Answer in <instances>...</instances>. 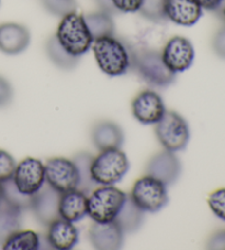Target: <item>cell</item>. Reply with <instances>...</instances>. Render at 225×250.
Wrapping results in <instances>:
<instances>
[{
	"instance_id": "1",
	"label": "cell",
	"mask_w": 225,
	"mask_h": 250,
	"mask_svg": "<svg viewBox=\"0 0 225 250\" xmlns=\"http://www.w3.org/2000/svg\"><path fill=\"white\" fill-rule=\"evenodd\" d=\"M92 49L99 68L107 75H124L133 67V47L114 36L94 39Z\"/></svg>"
},
{
	"instance_id": "2",
	"label": "cell",
	"mask_w": 225,
	"mask_h": 250,
	"mask_svg": "<svg viewBox=\"0 0 225 250\" xmlns=\"http://www.w3.org/2000/svg\"><path fill=\"white\" fill-rule=\"evenodd\" d=\"M56 39L65 50L80 58L92 49L94 38L86 24L85 17L76 11L65 15L58 24Z\"/></svg>"
},
{
	"instance_id": "3",
	"label": "cell",
	"mask_w": 225,
	"mask_h": 250,
	"mask_svg": "<svg viewBox=\"0 0 225 250\" xmlns=\"http://www.w3.org/2000/svg\"><path fill=\"white\" fill-rule=\"evenodd\" d=\"M141 79L152 87L165 88L176 81V74L169 71L158 50H137L133 47V67Z\"/></svg>"
},
{
	"instance_id": "4",
	"label": "cell",
	"mask_w": 225,
	"mask_h": 250,
	"mask_svg": "<svg viewBox=\"0 0 225 250\" xmlns=\"http://www.w3.org/2000/svg\"><path fill=\"white\" fill-rule=\"evenodd\" d=\"M128 194L113 185H100L88 196V216L97 223L114 221Z\"/></svg>"
},
{
	"instance_id": "5",
	"label": "cell",
	"mask_w": 225,
	"mask_h": 250,
	"mask_svg": "<svg viewBox=\"0 0 225 250\" xmlns=\"http://www.w3.org/2000/svg\"><path fill=\"white\" fill-rule=\"evenodd\" d=\"M130 162L121 149L100 151L92 162V176L97 185H114L128 173Z\"/></svg>"
},
{
	"instance_id": "6",
	"label": "cell",
	"mask_w": 225,
	"mask_h": 250,
	"mask_svg": "<svg viewBox=\"0 0 225 250\" xmlns=\"http://www.w3.org/2000/svg\"><path fill=\"white\" fill-rule=\"evenodd\" d=\"M155 133L164 149L171 152L183 151L190 140V128L187 120L176 111H166L156 124Z\"/></svg>"
},
{
	"instance_id": "7",
	"label": "cell",
	"mask_w": 225,
	"mask_h": 250,
	"mask_svg": "<svg viewBox=\"0 0 225 250\" xmlns=\"http://www.w3.org/2000/svg\"><path fill=\"white\" fill-rule=\"evenodd\" d=\"M130 197L145 213L159 212L169 200L166 185L147 174L135 181Z\"/></svg>"
},
{
	"instance_id": "8",
	"label": "cell",
	"mask_w": 225,
	"mask_h": 250,
	"mask_svg": "<svg viewBox=\"0 0 225 250\" xmlns=\"http://www.w3.org/2000/svg\"><path fill=\"white\" fill-rule=\"evenodd\" d=\"M45 167V183L59 193L78 188V169L73 160L56 157L47 160Z\"/></svg>"
},
{
	"instance_id": "9",
	"label": "cell",
	"mask_w": 225,
	"mask_h": 250,
	"mask_svg": "<svg viewBox=\"0 0 225 250\" xmlns=\"http://www.w3.org/2000/svg\"><path fill=\"white\" fill-rule=\"evenodd\" d=\"M12 180L21 193L33 196L45 184V167L38 159L25 158L16 166Z\"/></svg>"
},
{
	"instance_id": "10",
	"label": "cell",
	"mask_w": 225,
	"mask_h": 250,
	"mask_svg": "<svg viewBox=\"0 0 225 250\" xmlns=\"http://www.w3.org/2000/svg\"><path fill=\"white\" fill-rule=\"evenodd\" d=\"M161 54L165 65L175 74L189 70L194 60L191 41L181 36L170 38L164 45Z\"/></svg>"
},
{
	"instance_id": "11",
	"label": "cell",
	"mask_w": 225,
	"mask_h": 250,
	"mask_svg": "<svg viewBox=\"0 0 225 250\" xmlns=\"http://www.w3.org/2000/svg\"><path fill=\"white\" fill-rule=\"evenodd\" d=\"M131 108L134 118L143 125H156L167 111L163 98L150 89L136 95Z\"/></svg>"
},
{
	"instance_id": "12",
	"label": "cell",
	"mask_w": 225,
	"mask_h": 250,
	"mask_svg": "<svg viewBox=\"0 0 225 250\" xmlns=\"http://www.w3.org/2000/svg\"><path fill=\"white\" fill-rule=\"evenodd\" d=\"M181 173V163L175 152L164 150L150 159L146 174L163 182L166 187L175 184Z\"/></svg>"
},
{
	"instance_id": "13",
	"label": "cell",
	"mask_w": 225,
	"mask_h": 250,
	"mask_svg": "<svg viewBox=\"0 0 225 250\" xmlns=\"http://www.w3.org/2000/svg\"><path fill=\"white\" fill-rule=\"evenodd\" d=\"M60 193L45 183L38 193L32 196L31 210L37 221L44 226L59 218Z\"/></svg>"
},
{
	"instance_id": "14",
	"label": "cell",
	"mask_w": 225,
	"mask_h": 250,
	"mask_svg": "<svg viewBox=\"0 0 225 250\" xmlns=\"http://www.w3.org/2000/svg\"><path fill=\"white\" fill-rule=\"evenodd\" d=\"M90 243L96 249L115 250L123 245L124 232L114 221L94 224L89 228Z\"/></svg>"
},
{
	"instance_id": "15",
	"label": "cell",
	"mask_w": 225,
	"mask_h": 250,
	"mask_svg": "<svg viewBox=\"0 0 225 250\" xmlns=\"http://www.w3.org/2000/svg\"><path fill=\"white\" fill-rule=\"evenodd\" d=\"M203 9L197 0H166V18L181 27H192L200 20Z\"/></svg>"
},
{
	"instance_id": "16",
	"label": "cell",
	"mask_w": 225,
	"mask_h": 250,
	"mask_svg": "<svg viewBox=\"0 0 225 250\" xmlns=\"http://www.w3.org/2000/svg\"><path fill=\"white\" fill-rule=\"evenodd\" d=\"M31 41L29 30L19 23L0 25V51L9 55L22 53Z\"/></svg>"
},
{
	"instance_id": "17",
	"label": "cell",
	"mask_w": 225,
	"mask_h": 250,
	"mask_svg": "<svg viewBox=\"0 0 225 250\" xmlns=\"http://www.w3.org/2000/svg\"><path fill=\"white\" fill-rule=\"evenodd\" d=\"M46 234V240L51 248L57 250L73 249L78 244L79 232L72 222L57 218L52 222Z\"/></svg>"
},
{
	"instance_id": "18",
	"label": "cell",
	"mask_w": 225,
	"mask_h": 250,
	"mask_svg": "<svg viewBox=\"0 0 225 250\" xmlns=\"http://www.w3.org/2000/svg\"><path fill=\"white\" fill-rule=\"evenodd\" d=\"M59 217L75 223L88 216V194L76 188L60 193Z\"/></svg>"
},
{
	"instance_id": "19",
	"label": "cell",
	"mask_w": 225,
	"mask_h": 250,
	"mask_svg": "<svg viewBox=\"0 0 225 250\" xmlns=\"http://www.w3.org/2000/svg\"><path fill=\"white\" fill-rule=\"evenodd\" d=\"M92 140L99 151L108 149H121L124 142V133L118 124L110 120H103L93 127Z\"/></svg>"
},
{
	"instance_id": "20",
	"label": "cell",
	"mask_w": 225,
	"mask_h": 250,
	"mask_svg": "<svg viewBox=\"0 0 225 250\" xmlns=\"http://www.w3.org/2000/svg\"><path fill=\"white\" fill-rule=\"evenodd\" d=\"M144 216L145 212H143L132 201L130 195H128L114 222L118 224L124 234H132V232L140 229L143 222H144Z\"/></svg>"
},
{
	"instance_id": "21",
	"label": "cell",
	"mask_w": 225,
	"mask_h": 250,
	"mask_svg": "<svg viewBox=\"0 0 225 250\" xmlns=\"http://www.w3.org/2000/svg\"><path fill=\"white\" fill-rule=\"evenodd\" d=\"M22 226V210L12 208L9 204H0V247Z\"/></svg>"
},
{
	"instance_id": "22",
	"label": "cell",
	"mask_w": 225,
	"mask_h": 250,
	"mask_svg": "<svg viewBox=\"0 0 225 250\" xmlns=\"http://www.w3.org/2000/svg\"><path fill=\"white\" fill-rule=\"evenodd\" d=\"M43 238L33 230H18L2 245L5 250H38L43 249Z\"/></svg>"
},
{
	"instance_id": "23",
	"label": "cell",
	"mask_w": 225,
	"mask_h": 250,
	"mask_svg": "<svg viewBox=\"0 0 225 250\" xmlns=\"http://www.w3.org/2000/svg\"><path fill=\"white\" fill-rule=\"evenodd\" d=\"M84 17L94 40L102 37L114 36L115 27L112 15L100 10Z\"/></svg>"
},
{
	"instance_id": "24",
	"label": "cell",
	"mask_w": 225,
	"mask_h": 250,
	"mask_svg": "<svg viewBox=\"0 0 225 250\" xmlns=\"http://www.w3.org/2000/svg\"><path fill=\"white\" fill-rule=\"evenodd\" d=\"M46 53L47 57L56 66L65 71H69L75 68L79 63V58L69 54L64 47L59 44L55 36L49 39L46 42Z\"/></svg>"
},
{
	"instance_id": "25",
	"label": "cell",
	"mask_w": 225,
	"mask_h": 250,
	"mask_svg": "<svg viewBox=\"0 0 225 250\" xmlns=\"http://www.w3.org/2000/svg\"><path fill=\"white\" fill-rule=\"evenodd\" d=\"M93 160V154H90L89 152H79L73 158V161L75 162L77 169H78V189H80V191H83L86 194L92 193L97 187L96 182L93 180L92 170H90Z\"/></svg>"
},
{
	"instance_id": "26",
	"label": "cell",
	"mask_w": 225,
	"mask_h": 250,
	"mask_svg": "<svg viewBox=\"0 0 225 250\" xmlns=\"http://www.w3.org/2000/svg\"><path fill=\"white\" fill-rule=\"evenodd\" d=\"M2 188V201L9 204L12 208H16L20 210L31 209L32 196L25 195L21 193L14 183V180L9 179L1 182Z\"/></svg>"
},
{
	"instance_id": "27",
	"label": "cell",
	"mask_w": 225,
	"mask_h": 250,
	"mask_svg": "<svg viewBox=\"0 0 225 250\" xmlns=\"http://www.w3.org/2000/svg\"><path fill=\"white\" fill-rule=\"evenodd\" d=\"M138 12L150 22H166V0H142Z\"/></svg>"
},
{
	"instance_id": "28",
	"label": "cell",
	"mask_w": 225,
	"mask_h": 250,
	"mask_svg": "<svg viewBox=\"0 0 225 250\" xmlns=\"http://www.w3.org/2000/svg\"><path fill=\"white\" fill-rule=\"evenodd\" d=\"M42 3L47 11L59 17H64L77 9L75 0H42Z\"/></svg>"
},
{
	"instance_id": "29",
	"label": "cell",
	"mask_w": 225,
	"mask_h": 250,
	"mask_svg": "<svg viewBox=\"0 0 225 250\" xmlns=\"http://www.w3.org/2000/svg\"><path fill=\"white\" fill-rule=\"evenodd\" d=\"M207 204L216 217L225 222V188L212 192L207 198Z\"/></svg>"
},
{
	"instance_id": "30",
	"label": "cell",
	"mask_w": 225,
	"mask_h": 250,
	"mask_svg": "<svg viewBox=\"0 0 225 250\" xmlns=\"http://www.w3.org/2000/svg\"><path fill=\"white\" fill-rule=\"evenodd\" d=\"M17 163L9 152L0 149V183L12 179Z\"/></svg>"
},
{
	"instance_id": "31",
	"label": "cell",
	"mask_w": 225,
	"mask_h": 250,
	"mask_svg": "<svg viewBox=\"0 0 225 250\" xmlns=\"http://www.w3.org/2000/svg\"><path fill=\"white\" fill-rule=\"evenodd\" d=\"M111 1L116 11L123 12V14L138 12L142 5V0H111Z\"/></svg>"
},
{
	"instance_id": "32",
	"label": "cell",
	"mask_w": 225,
	"mask_h": 250,
	"mask_svg": "<svg viewBox=\"0 0 225 250\" xmlns=\"http://www.w3.org/2000/svg\"><path fill=\"white\" fill-rule=\"evenodd\" d=\"M14 97V90L9 82L5 77L0 76V108L7 107Z\"/></svg>"
},
{
	"instance_id": "33",
	"label": "cell",
	"mask_w": 225,
	"mask_h": 250,
	"mask_svg": "<svg viewBox=\"0 0 225 250\" xmlns=\"http://www.w3.org/2000/svg\"><path fill=\"white\" fill-rule=\"evenodd\" d=\"M212 46H213L214 52L218 54L220 58L225 60V27L221 28L219 31L215 33Z\"/></svg>"
},
{
	"instance_id": "34",
	"label": "cell",
	"mask_w": 225,
	"mask_h": 250,
	"mask_svg": "<svg viewBox=\"0 0 225 250\" xmlns=\"http://www.w3.org/2000/svg\"><path fill=\"white\" fill-rule=\"evenodd\" d=\"M199 5L201 6L202 9L209 10V11H214L218 10L219 8L222 6L224 0H197Z\"/></svg>"
},
{
	"instance_id": "35",
	"label": "cell",
	"mask_w": 225,
	"mask_h": 250,
	"mask_svg": "<svg viewBox=\"0 0 225 250\" xmlns=\"http://www.w3.org/2000/svg\"><path fill=\"white\" fill-rule=\"evenodd\" d=\"M98 6L100 7L101 11H105L108 12V14L110 15H114V14H119L116 9L114 8V6L112 5V1L111 0H96Z\"/></svg>"
},
{
	"instance_id": "36",
	"label": "cell",
	"mask_w": 225,
	"mask_h": 250,
	"mask_svg": "<svg viewBox=\"0 0 225 250\" xmlns=\"http://www.w3.org/2000/svg\"><path fill=\"white\" fill-rule=\"evenodd\" d=\"M2 203V188H1V183H0V204Z\"/></svg>"
},
{
	"instance_id": "37",
	"label": "cell",
	"mask_w": 225,
	"mask_h": 250,
	"mask_svg": "<svg viewBox=\"0 0 225 250\" xmlns=\"http://www.w3.org/2000/svg\"><path fill=\"white\" fill-rule=\"evenodd\" d=\"M223 17H224V19H225V6L223 8Z\"/></svg>"
}]
</instances>
